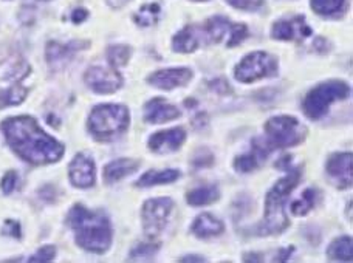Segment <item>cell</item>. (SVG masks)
I'll return each mask as SVG.
<instances>
[{"instance_id": "cell-1", "label": "cell", "mask_w": 353, "mask_h": 263, "mask_svg": "<svg viewBox=\"0 0 353 263\" xmlns=\"http://www.w3.org/2000/svg\"><path fill=\"white\" fill-rule=\"evenodd\" d=\"M2 129L12 150L31 165H48L62 158V144L48 136L31 116L8 118Z\"/></svg>"}, {"instance_id": "cell-2", "label": "cell", "mask_w": 353, "mask_h": 263, "mask_svg": "<svg viewBox=\"0 0 353 263\" xmlns=\"http://www.w3.org/2000/svg\"><path fill=\"white\" fill-rule=\"evenodd\" d=\"M68 223L77 234V242L85 251L103 254L110 248L112 228L103 212H92L77 204L68 214Z\"/></svg>"}, {"instance_id": "cell-3", "label": "cell", "mask_w": 353, "mask_h": 263, "mask_svg": "<svg viewBox=\"0 0 353 263\" xmlns=\"http://www.w3.org/2000/svg\"><path fill=\"white\" fill-rule=\"evenodd\" d=\"M301 180L298 171H290L287 177L277 181L267 193V204H265V218L261 224V234H277L288 227V218L285 215V202Z\"/></svg>"}, {"instance_id": "cell-4", "label": "cell", "mask_w": 353, "mask_h": 263, "mask_svg": "<svg viewBox=\"0 0 353 263\" xmlns=\"http://www.w3.org/2000/svg\"><path fill=\"white\" fill-rule=\"evenodd\" d=\"M129 126V110L119 104L97 105L88 118V127L98 138H109Z\"/></svg>"}, {"instance_id": "cell-5", "label": "cell", "mask_w": 353, "mask_h": 263, "mask_svg": "<svg viewBox=\"0 0 353 263\" xmlns=\"http://www.w3.org/2000/svg\"><path fill=\"white\" fill-rule=\"evenodd\" d=\"M350 93V87L343 83V81H329L324 83L308 93L304 99V112L308 118L312 120H319L323 118L332 103L339 101V99L347 98Z\"/></svg>"}, {"instance_id": "cell-6", "label": "cell", "mask_w": 353, "mask_h": 263, "mask_svg": "<svg viewBox=\"0 0 353 263\" xmlns=\"http://www.w3.org/2000/svg\"><path fill=\"white\" fill-rule=\"evenodd\" d=\"M265 132L271 149L277 147H290L296 146L301 141H304L307 135V129L293 116H274L265 124Z\"/></svg>"}, {"instance_id": "cell-7", "label": "cell", "mask_w": 353, "mask_h": 263, "mask_svg": "<svg viewBox=\"0 0 353 263\" xmlns=\"http://www.w3.org/2000/svg\"><path fill=\"white\" fill-rule=\"evenodd\" d=\"M277 70L276 61L273 56L265 52L250 53L239 62L236 67V79L241 83H253L261 78L273 76Z\"/></svg>"}, {"instance_id": "cell-8", "label": "cell", "mask_w": 353, "mask_h": 263, "mask_svg": "<svg viewBox=\"0 0 353 263\" xmlns=\"http://www.w3.org/2000/svg\"><path fill=\"white\" fill-rule=\"evenodd\" d=\"M174 209L172 200L169 198H152L148 200L143 206V224L144 233L149 239H157L160 233L165 229L169 220V215Z\"/></svg>"}, {"instance_id": "cell-9", "label": "cell", "mask_w": 353, "mask_h": 263, "mask_svg": "<svg viewBox=\"0 0 353 263\" xmlns=\"http://www.w3.org/2000/svg\"><path fill=\"white\" fill-rule=\"evenodd\" d=\"M205 34L212 42L226 41L228 47H236L247 37L248 28L243 23H231L225 17H211L205 25Z\"/></svg>"}, {"instance_id": "cell-10", "label": "cell", "mask_w": 353, "mask_h": 263, "mask_svg": "<svg viewBox=\"0 0 353 263\" xmlns=\"http://www.w3.org/2000/svg\"><path fill=\"white\" fill-rule=\"evenodd\" d=\"M84 78L87 85L101 95L115 93L123 85V76L115 67H90Z\"/></svg>"}, {"instance_id": "cell-11", "label": "cell", "mask_w": 353, "mask_h": 263, "mask_svg": "<svg viewBox=\"0 0 353 263\" xmlns=\"http://www.w3.org/2000/svg\"><path fill=\"white\" fill-rule=\"evenodd\" d=\"M327 173L339 189H349L353 181V156L350 152L335 154L327 161Z\"/></svg>"}, {"instance_id": "cell-12", "label": "cell", "mask_w": 353, "mask_h": 263, "mask_svg": "<svg viewBox=\"0 0 353 263\" xmlns=\"http://www.w3.org/2000/svg\"><path fill=\"white\" fill-rule=\"evenodd\" d=\"M312 34V28L305 23L302 16L288 21H279L273 25V37L279 41H302Z\"/></svg>"}, {"instance_id": "cell-13", "label": "cell", "mask_w": 353, "mask_h": 263, "mask_svg": "<svg viewBox=\"0 0 353 263\" xmlns=\"http://www.w3.org/2000/svg\"><path fill=\"white\" fill-rule=\"evenodd\" d=\"M192 78V72L189 68H169V70L157 72L149 76V84L157 89L172 90L175 87L186 85Z\"/></svg>"}, {"instance_id": "cell-14", "label": "cell", "mask_w": 353, "mask_h": 263, "mask_svg": "<svg viewBox=\"0 0 353 263\" xmlns=\"http://www.w3.org/2000/svg\"><path fill=\"white\" fill-rule=\"evenodd\" d=\"M68 175L77 187H90L94 185V162L87 155L79 154L68 167Z\"/></svg>"}, {"instance_id": "cell-15", "label": "cell", "mask_w": 353, "mask_h": 263, "mask_svg": "<svg viewBox=\"0 0 353 263\" xmlns=\"http://www.w3.org/2000/svg\"><path fill=\"white\" fill-rule=\"evenodd\" d=\"M185 138H186V132L181 127L163 130L150 136L149 147L152 149L154 152L169 154V152H174L176 149H180L181 144L185 143Z\"/></svg>"}, {"instance_id": "cell-16", "label": "cell", "mask_w": 353, "mask_h": 263, "mask_svg": "<svg viewBox=\"0 0 353 263\" xmlns=\"http://www.w3.org/2000/svg\"><path fill=\"white\" fill-rule=\"evenodd\" d=\"M180 116V110L175 107V105L169 104L166 99L157 98L149 101L144 107V118L146 121L152 124H163L168 121L176 120Z\"/></svg>"}, {"instance_id": "cell-17", "label": "cell", "mask_w": 353, "mask_h": 263, "mask_svg": "<svg viewBox=\"0 0 353 263\" xmlns=\"http://www.w3.org/2000/svg\"><path fill=\"white\" fill-rule=\"evenodd\" d=\"M200 39L201 34L197 27H186L175 34L172 39V47L179 53H192L194 50H197Z\"/></svg>"}, {"instance_id": "cell-18", "label": "cell", "mask_w": 353, "mask_h": 263, "mask_svg": "<svg viewBox=\"0 0 353 263\" xmlns=\"http://www.w3.org/2000/svg\"><path fill=\"white\" fill-rule=\"evenodd\" d=\"M223 223L211 214H201L192 224L194 234L200 237V239H208V237H214L223 233Z\"/></svg>"}, {"instance_id": "cell-19", "label": "cell", "mask_w": 353, "mask_h": 263, "mask_svg": "<svg viewBox=\"0 0 353 263\" xmlns=\"http://www.w3.org/2000/svg\"><path fill=\"white\" fill-rule=\"evenodd\" d=\"M138 169V161L130 158H121L109 162L104 169V178L107 183H115V181L128 177Z\"/></svg>"}, {"instance_id": "cell-20", "label": "cell", "mask_w": 353, "mask_h": 263, "mask_svg": "<svg viewBox=\"0 0 353 263\" xmlns=\"http://www.w3.org/2000/svg\"><path fill=\"white\" fill-rule=\"evenodd\" d=\"M81 47H83L81 43H67V45H62V43L50 42L47 47V61L52 65L64 64V62L70 59L72 54Z\"/></svg>"}, {"instance_id": "cell-21", "label": "cell", "mask_w": 353, "mask_h": 263, "mask_svg": "<svg viewBox=\"0 0 353 263\" xmlns=\"http://www.w3.org/2000/svg\"><path fill=\"white\" fill-rule=\"evenodd\" d=\"M180 178V171L176 169H166V171H149L137 181V186H155V185H166L174 183L175 180Z\"/></svg>"}, {"instance_id": "cell-22", "label": "cell", "mask_w": 353, "mask_h": 263, "mask_svg": "<svg viewBox=\"0 0 353 263\" xmlns=\"http://www.w3.org/2000/svg\"><path fill=\"white\" fill-rule=\"evenodd\" d=\"M329 257L338 262H352L353 260V243L352 237H341L330 243Z\"/></svg>"}, {"instance_id": "cell-23", "label": "cell", "mask_w": 353, "mask_h": 263, "mask_svg": "<svg viewBox=\"0 0 353 263\" xmlns=\"http://www.w3.org/2000/svg\"><path fill=\"white\" fill-rule=\"evenodd\" d=\"M219 196L220 193L216 186H201L189 192L186 196V200L188 203L192 206H203V204H211L216 202Z\"/></svg>"}, {"instance_id": "cell-24", "label": "cell", "mask_w": 353, "mask_h": 263, "mask_svg": "<svg viewBox=\"0 0 353 263\" xmlns=\"http://www.w3.org/2000/svg\"><path fill=\"white\" fill-rule=\"evenodd\" d=\"M160 16V5L159 3H146L143 5L140 10L135 12V22L140 27H150V25L157 23Z\"/></svg>"}, {"instance_id": "cell-25", "label": "cell", "mask_w": 353, "mask_h": 263, "mask_svg": "<svg viewBox=\"0 0 353 263\" xmlns=\"http://www.w3.org/2000/svg\"><path fill=\"white\" fill-rule=\"evenodd\" d=\"M314 202H316V191L307 189V191L302 192V196L298 200H294L292 206H290V209H292L294 215L302 217L313 208Z\"/></svg>"}, {"instance_id": "cell-26", "label": "cell", "mask_w": 353, "mask_h": 263, "mask_svg": "<svg viewBox=\"0 0 353 263\" xmlns=\"http://www.w3.org/2000/svg\"><path fill=\"white\" fill-rule=\"evenodd\" d=\"M263 160H265V156L253 149V152L237 156V158L234 160V167L239 172H250V171H253L254 167H257V165H259V162Z\"/></svg>"}, {"instance_id": "cell-27", "label": "cell", "mask_w": 353, "mask_h": 263, "mask_svg": "<svg viewBox=\"0 0 353 263\" xmlns=\"http://www.w3.org/2000/svg\"><path fill=\"white\" fill-rule=\"evenodd\" d=\"M25 98H27V90L21 85H14L8 90L0 92V109L6 107V105L21 104Z\"/></svg>"}, {"instance_id": "cell-28", "label": "cell", "mask_w": 353, "mask_h": 263, "mask_svg": "<svg viewBox=\"0 0 353 263\" xmlns=\"http://www.w3.org/2000/svg\"><path fill=\"white\" fill-rule=\"evenodd\" d=\"M345 0H312V8L321 16L335 14L343 8Z\"/></svg>"}, {"instance_id": "cell-29", "label": "cell", "mask_w": 353, "mask_h": 263, "mask_svg": "<svg viewBox=\"0 0 353 263\" xmlns=\"http://www.w3.org/2000/svg\"><path fill=\"white\" fill-rule=\"evenodd\" d=\"M107 58H109V62L112 67H123L128 64V61L130 58V48L125 47V45H113L109 48V54H107Z\"/></svg>"}, {"instance_id": "cell-30", "label": "cell", "mask_w": 353, "mask_h": 263, "mask_svg": "<svg viewBox=\"0 0 353 263\" xmlns=\"http://www.w3.org/2000/svg\"><path fill=\"white\" fill-rule=\"evenodd\" d=\"M159 248L160 245H157V243H141V245H138L134 251L130 253V260H143L152 257V255L159 251Z\"/></svg>"}, {"instance_id": "cell-31", "label": "cell", "mask_w": 353, "mask_h": 263, "mask_svg": "<svg viewBox=\"0 0 353 263\" xmlns=\"http://www.w3.org/2000/svg\"><path fill=\"white\" fill-rule=\"evenodd\" d=\"M54 255H56L54 246H42L39 251H37L34 255H31L28 260L30 262H50L54 259Z\"/></svg>"}, {"instance_id": "cell-32", "label": "cell", "mask_w": 353, "mask_h": 263, "mask_svg": "<svg viewBox=\"0 0 353 263\" xmlns=\"http://www.w3.org/2000/svg\"><path fill=\"white\" fill-rule=\"evenodd\" d=\"M192 165H194L195 167H206V166L212 165V155H211L210 150L200 149L199 152L194 155Z\"/></svg>"}, {"instance_id": "cell-33", "label": "cell", "mask_w": 353, "mask_h": 263, "mask_svg": "<svg viewBox=\"0 0 353 263\" xmlns=\"http://www.w3.org/2000/svg\"><path fill=\"white\" fill-rule=\"evenodd\" d=\"M234 8L245 10V11H253L257 10L263 3V0H228Z\"/></svg>"}, {"instance_id": "cell-34", "label": "cell", "mask_w": 353, "mask_h": 263, "mask_svg": "<svg viewBox=\"0 0 353 263\" xmlns=\"http://www.w3.org/2000/svg\"><path fill=\"white\" fill-rule=\"evenodd\" d=\"M16 185H17V173L14 171H10L2 180V189L5 193H10L14 191Z\"/></svg>"}, {"instance_id": "cell-35", "label": "cell", "mask_w": 353, "mask_h": 263, "mask_svg": "<svg viewBox=\"0 0 353 263\" xmlns=\"http://www.w3.org/2000/svg\"><path fill=\"white\" fill-rule=\"evenodd\" d=\"M85 17H87V11L83 10V8H78V10L74 11L73 14H72V21H73L74 23H79V22H83Z\"/></svg>"}, {"instance_id": "cell-36", "label": "cell", "mask_w": 353, "mask_h": 263, "mask_svg": "<svg viewBox=\"0 0 353 263\" xmlns=\"http://www.w3.org/2000/svg\"><path fill=\"white\" fill-rule=\"evenodd\" d=\"M292 251H293V246H290L287 249H282V251H279V255H277L274 260L276 262H285L288 259V255L292 254Z\"/></svg>"}, {"instance_id": "cell-37", "label": "cell", "mask_w": 353, "mask_h": 263, "mask_svg": "<svg viewBox=\"0 0 353 263\" xmlns=\"http://www.w3.org/2000/svg\"><path fill=\"white\" fill-rule=\"evenodd\" d=\"M205 257H200V255H186V257H181V262H205Z\"/></svg>"}, {"instance_id": "cell-38", "label": "cell", "mask_w": 353, "mask_h": 263, "mask_svg": "<svg viewBox=\"0 0 353 263\" xmlns=\"http://www.w3.org/2000/svg\"><path fill=\"white\" fill-rule=\"evenodd\" d=\"M107 2H109L112 6H121L124 3H128L129 0H107Z\"/></svg>"}, {"instance_id": "cell-39", "label": "cell", "mask_w": 353, "mask_h": 263, "mask_svg": "<svg viewBox=\"0 0 353 263\" xmlns=\"http://www.w3.org/2000/svg\"><path fill=\"white\" fill-rule=\"evenodd\" d=\"M197 2H201V0H197Z\"/></svg>"}]
</instances>
